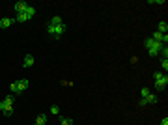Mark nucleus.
<instances>
[{"instance_id": "1", "label": "nucleus", "mask_w": 168, "mask_h": 125, "mask_svg": "<svg viewBox=\"0 0 168 125\" xmlns=\"http://www.w3.org/2000/svg\"><path fill=\"white\" fill-rule=\"evenodd\" d=\"M144 45H146V49H148V52H149V56H157L159 52L166 47V45H163V43H157V41H153L151 38H148L146 41H144Z\"/></svg>"}, {"instance_id": "2", "label": "nucleus", "mask_w": 168, "mask_h": 125, "mask_svg": "<svg viewBox=\"0 0 168 125\" xmlns=\"http://www.w3.org/2000/svg\"><path fill=\"white\" fill-rule=\"evenodd\" d=\"M47 32H49L52 38H60L64 32H65V25L62 22V25H58V26H51V25H47Z\"/></svg>"}, {"instance_id": "3", "label": "nucleus", "mask_w": 168, "mask_h": 125, "mask_svg": "<svg viewBox=\"0 0 168 125\" xmlns=\"http://www.w3.org/2000/svg\"><path fill=\"white\" fill-rule=\"evenodd\" d=\"M13 101H15L13 95H8V97L4 99V105H6L4 114H6V116H11V114H13Z\"/></svg>"}, {"instance_id": "4", "label": "nucleus", "mask_w": 168, "mask_h": 125, "mask_svg": "<svg viewBox=\"0 0 168 125\" xmlns=\"http://www.w3.org/2000/svg\"><path fill=\"white\" fill-rule=\"evenodd\" d=\"M157 101H159V97H157V95H153V93H149L148 95V97H144V99H140V106H146V105H155V103H157Z\"/></svg>"}, {"instance_id": "5", "label": "nucleus", "mask_w": 168, "mask_h": 125, "mask_svg": "<svg viewBox=\"0 0 168 125\" xmlns=\"http://www.w3.org/2000/svg\"><path fill=\"white\" fill-rule=\"evenodd\" d=\"M166 86H168V77H166V73H164L159 80H155V88H157V92H163Z\"/></svg>"}, {"instance_id": "6", "label": "nucleus", "mask_w": 168, "mask_h": 125, "mask_svg": "<svg viewBox=\"0 0 168 125\" xmlns=\"http://www.w3.org/2000/svg\"><path fill=\"white\" fill-rule=\"evenodd\" d=\"M151 39H153V41H157V43H163V45H166L168 35H166V34H161V32H153V34H151Z\"/></svg>"}, {"instance_id": "7", "label": "nucleus", "mask_w": 168, "mask_h": 125, "mask_svg": "<svg viewBox=\"0 0 168 125\" xmlns=\"http://www.w3.org/2000/svg\"><path fill=\"white\" fill-rule=\"evenodd\" d=\"M26 9H28V4L25 2V0H21V2L15 4V13H25Z\"/></svg>"}, {"instance_id": "8", "label": "nucleus", "mask_w": 168, "mask_h": 125, "mask_svg": "<svg viewBox=\"0 0 168 125\" xmlns=\"http://www.w3.org/2000/svg\"><path fill=\"white\" fill-rule=\"evenodd\" d=\"M15 22V19H9V17H4V19H0V28H9L11 25Z\"/></svg>"}, {"instance_id": "9", "label": "nucleus", "mask_w": 168, "mask_h": 125, "mask_svg": "<svg viewBox=\"0 0 168 125\" xmlns=\"http://www.w3.org/2000/svg\"><path fill=\"white\" fill-rule=\"evenodd\" d=\"M34 56L32 54H26L25 56V60H22V67H32V65H34Z\"/></svg>"}, {"instance_id": "10", "label": "nucleus", "mask_w": 168, "mask_h": 125, "mask_svg": "<svg viewBox=\"0 0 168 125\" xmlns=\"http://www.w3.org/2000/svg\"><path fill=\"white\" fill-rule=\"evenodd\" d=\"M28 84H30V80L28 79H21L19 82H17V86H19V93H22L28 88Z\"/></svg>"}, {"instance_id": "11", "label": "nucleus", "mask_w": 168, "mask_h": 125, "mask_svg": "<svg viewBox=\"0 0 168 125\" xmlns=\"http://www.w3.org/2000/svg\"><path fill=\"white\" fill-rule=\"evenodd\" d=\"M157 32H161V34H166V32H168V25H166V21H161L159 25H157Z\"/></svg>"}, {"instance_id": "12", "label": "nucleus", "mask_w": 168, "mask_h": 125, "mask_svg": "<svg viewBox=\"0 0 168 125\" xmlns=\"http://www.w3.org/2000/svg\"><path fill=\"white\" fill-rule=\"evenodd\" d=\"M25 15H26V19H28V21H30V19H34V17H35V8L28 6V9L25 11Z\"/></svg>"}, {"instance_id": "13", "label": "nucleus", "mask_w": 168, "mask_h": 125, "mask_svg": "<svg viewBox=\"0 0 168 125\" xmlns=\"http://www.w3.org/2000/svg\"><path fill=\"white\" fill-rule=\"evenodd\" d=\"M35 125H47V116L45 114H39L35 118Z\"/></svg>"}, {"instance_id": "14", "label": "nucleus", "mask_w": 168, "mask_h": 125, "mask_svg": "<svg viewBox=\"0 0 168 125\" xmlns=\"http://www.w3.org/2000/svg\"><path fill=\"white\" fill-rule=\"evenodd\" d=\"M49 25H51V26H58V25H62V19H60L58 15H54V17L49 21Z\"/></svg>"}, {"instance_id": "15", "label": "nucleus", "mask_w": 168, "mask_h": 125, "mask_svg": "<svg viewBox=\"0 0 168 125\" xmlns=\"http://www.w3.org/2000/svg\"><path fill=\"white\" fill-rule=\"evenodd\" d=\"M60 125H75V121L71 118H60Z\"/></svg>"}, {"instance_id": "16", "label": "nucleus", "mask_w": 168, "mask_h": 125, "mask_svg": "<svg viewBox=\"0 0 168 125\" xmlns=\"http://www.w3.org/2000/svg\"><path fill=\"white\" fill-rule=\"evenodd\" d=\"M149 93H151V92H149V88H148V86H144L142 90H140V95H142V99H144V97H148Z\"/></svg>"}, {"instance_id": "17", "label": "nucleus", "mask_w": 168, "mask_h": 125, "mask_svg": "<svg viewBox=\"0 0 168 125\" xmlns=\"http://www.w3.org/2000/svg\"><path fill=\"white\" fill-rule=\"evenodd\" d=\"M9 90H11V92H13L15 95H19V86H17V82H13V84H11V86H9Z\"/></svg>"}, {"instance_id": "18", "label": "nucleus", "mask_w": 168, "mask_h": 125, "mask_svg": "<svg viewBox=\"0 0 168 125\" xmlns=\"http://www.w3.org/2000/svg\"><path fill=\"white\" fill-rule=\"evenodd\" d=\"M159 54H161V56H163V60H168V47H164V49H163V51H161V52H159Z\"/></svg>"}, {"instance_id": "19", "label": "nucleus", "mask_w": 168, "mask_h": 125, "mask_svg": "<svg viewBox=\"0 0 168 125\" xmlns=\"http://www.w3.org/2000/svg\"><path fill=\"white\" fill-rule=\"evenodd\" d=\"M161 69H163L164 73L168 71V60H161Z\"/></svg>"}, {"instance_id": "20", "label": "nucleus", "mask_w": 168, "mask_h": 125, "mask_svg": "<svg viewBox=\"0 0 168 125\" xmlns=\"http://www.w3.org/2000/svg\"><path fill=\"white\" fill-rule=\"evenodd\" d=\"M58 112H60V106H58V105H52V106H51V114H54V116H56Z\"/></svg>"}, {"instance_id": "21", "label": "nucleus", "mask_w": 168, "mask_h": 125, "mask_svg": "<svg viewBox=\"0 0 168 125\" xmlns=\"http://www.w3.org/2000/svg\"><path fill=\"white\" fill-rule=\"evenodd\" d=\"M163 75H164L163 71H155V73H153V79H155V80H159V79H161Z\"/></svg>"}, {"instance_id": "22", "label": "nucleus", "mask_w": 168, "mask_h": 125, "mask_svg": "<svg viewBox=\"0 0 168 125\" xmlns=\"http://www.w3.org/2000/svg\"><path fill=\"white\" fill-rule=\"evenodd\" d=\"M161 125H168V118H166V116L163 118V120H161Z\"/></svg>"}, {"instance_id": "23", "label": "nucleus", "mask_w": 168, "mask_h": 125, "mask_svg": "<svg viewBox=\"0 0 168 125\" xmlns=\"http://www.w3.org/2000/svg\"><path fill=\"white\" fill-rule=\"evenodd\" d=\"M34 125H35V123H34Z\"/></svg>"}]
</instances>
